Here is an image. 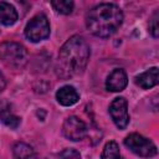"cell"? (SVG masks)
Instances as JSON below:
<instances>
[{"mask_svg":"<svg viewBox=\"0 0 159 159\" xmlns=\"http://www.w3.org/2000/svg\"><path fill=\"white\" fill-rule=\"evenodd\" d=\"M91 57V48L81 35L71 36L60 48L57 71L63 77L83 73Z\"/></svg>","mask_w":159,"mask_h":159,"instance_id":"1","label":"cell"},{"mask_svg":"<svg viewBox=\"0 0 159 159\" xmlns=\"http://www.w3.org/2000/svg\"><path fill=\"white\" fill-rule=\"evenodd\" d=\"M123 12L120 7L112 2H103L92 7L86 15L87 30L101 39L111 37L120 27Z\"/></svg>","mask_w":159,"mask_h":159,"instance_id":"2","label":"cell"},{"mask_svg":"<svg viewBox=\"0 0 159 159\" xmlns=\"http://www.w3.org/2000/svg\"><path fill=\"white\" fill-rule=\"evenodd\" d=\"M29 53L21 43L5 41L0 43V60L10 67L21 68L27 62Z\"/></svg>","mask_w":159,"mask_h":159,"instance_id":"3","label":"cell"},{"mask_svg":"<svg viewBox=\"0 0 159 159\" xmlns=\"http://www.w3.org/2000/svg\"><path fill=\"white\" fill-rule=\"evenodd\" d=\"M24 32L29 41L35 43L40 42L42 40H46L50 36V32H51L50 22L43 14H39L27 22Z\"/></svg>","mask_w":159,"mask_h":159,"instance_id":"4","label":"cell"},{"mask_svg":"<svg viewBox=\"0 0 159 159\" xmlns=\"http://www.w3.org/2000/svg\"><path fill=\"white\" fill-rule=\"evenodd\" d=\"M124 145L130 149L134 154L142 157V158H152L157 155V145L148 138L138 134V133H132L125 137L124 139Z\"/></svg>","mask_w":159,"mask_h":159,"instance_id":"5","label":"cell"},{"mask_svg":"<svg viewBox=\"0 0 159 159\" xmlns=\"http://www.w3.org/2000/svg\"><path fill=\"white\" fill-rule=\"evenodd\" d=\"M109 116L118 129H125L129 124L128 102L124 97H117L112 101L108 108Z\"/></svg>","mask_w":159,"mask_h":159,"instance_id":"6","label":"cell"},{"mask_svg":"<svg viewBox=\"0 0 159 159\" xmlns=\"http://www.w3.org/2000/svg\"><path fill=\"white\" fill-rule=\"evenodd\" d=\"M62 133L67 139L72 142H78L87 135V125L78 117L71 116L65 119L62 124Z\"/></svg>","mask_w":159,"mask_h":159,"instance_id":"7","label":"cell"},{"mask_svg":"<svg viewBox=\"0 0 159 159\" xmlns=\"http://www.w3.org/2000/svg\"><path fill=\"white\" fill-rule=\"evenodd\" d=\"M128 84V77L123 68H114L106 80V88L111 92H122Z\"/></svg>","mask_w":159,"mask_h":159,"instance_id":"8","label":"cell"},{"mask_svg":"<svg viewBox=\"0 0 159 159\" xmlns=\"http://www.w3.org/2000/svg\"><path fill=\"white\" fill-rule=\"evenodd\" d=\"M56 99L61 106L71 107L78 102L80 93L77 92V89L73 86L66 84V86H62L61 88H58V91L56 92Z\"/></svg>","mask_w":159,"mask_h":159,"instance_id":"9","label":"cell"},{"mask_svg":"<svg viewBox=\"0 0 159 159\" xmlns=\"http://www.w3.org/2000/svg\"><path fill=\"white\" fill-rule=\"evenodd\" d=\"M135 84L143 89H150L158 84V67H152L145 72L135 76Z\"/></svg>","mask_w":159,"mask_h":159,"instance_id":"10","label":"cell"},{"mask_svg":"<svg viewBox=\"0 0 159 159\" xmlns=\"http://www.w3.org/2000/svg\"><path fill=\"white\" fill-rule=\"evenodd\" d=\"M19 19L17 11L12 4L0 1V24L4 26H12Z\"/></svg>","mask_w":159,"mask_h":159,"instance_id":"11","label":"cell"},{"mask_svg":"<svg viewBox=\"0 0 159 159\" xmlns=\"http://www.w3.org/2000/svg\"><path fill=\"white\" fill-rule=\"evenodd\" d=\"M12 155L15 159H35V150L27 143L17 142L12 147Z\"/></svg>","mask_w":159,"mask_h":159,"instance_id":"12","label":"cell"},{"mask_svg":"<svg viewBox=\"0 0 159 159\" xmlns=\"http://www.w3.org/2000/svg\"><path fill=\"white\" fill-rule=\"evenodd\" d=\"M120 158V152H119V145L114 140H109L101 154V159H119Z\"/></svg>","mask_w":159,"mask_h":159,"instance_id":"13","label":"cell"},{"mask_svg":"<svg viewBox=\"0 0 159 159\" xmlns=\"http://www.w3.org/2000/svg\"><path fill=\"white\" fill-rule=\"evenodd\" d=\"M51 6L62 15H70L73 11L75 2L70 0H53L51 1Z\"/></svg>","mask_w":159,"mask_h":159,"instance_id":"14","label":"cell"},{"mask_svg":"<svg viewBox=\"0 0 159 159\" xmlns=\"http://www.w3.org/2000/svg\"><path fill=\"white\" fill-rule=\"evenodd\" d=\"M0 117H1V122L5 125H7V127H10L12 129H16L20 125V123H21V119L17 116H15V114H12V113H10L7 111L1 112V116Z\"/></svg>","mask_w":159,"mask_h":159,"instance_id":"15","label":"cell"},{"mask_svg":"<svg viewBox=\"0 0 159 159\" xmlns=\"http://www.w3.org/2000/svg\"><path fill=\"white\" fill-rule=\"evenodd\" d=\"M158 20H159V14L158 11H155L153 14V16L150 17L149 20V34L154 37V39H158L159 36V24H158Z\"/></svg>","mask_w":159,"mask_h":159,"instance_id":"16","label":"cell"},{"mask_svg":"<svg viewBox=\"0 0 159 159\" xmlns=\"http://www.w3.org/2000/svg\"><path fill=\"white\" fill-rule=\"evenodd\" d=\"M58 159H81V154L73 148H66L58 153Z\"/></svg>","mask_w":159,"mask_h":159,"instance_id":"17","label":"cell"},{"mask_svg":"<svg viewBox=\"0 0 159 159\" xmlns=\"http://www.w3.org/2000/svg\"><path fill=\"white\" fill-rule=\"evenodd\" d=\"M5 87H6V81H5L4 75H2V73H1V71H0V93L5 89Z\"/></svg>","mask_w":159,"mask_h":159,"instance_id":"18","label":"cell"},{"mask_svg":"<svg viewBox=\"0 0 159 159\" xmlns=\"http://www.w3.org/2000/svg\"><path fill=\"white\" fill-rule=\"evenodd\" d=\"M119 159H122V158H119Z\"/></svg>","mask_w":159,"mask_h":159,"instance_id":"19","label":"cell"}]
</instances>
